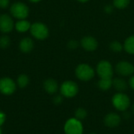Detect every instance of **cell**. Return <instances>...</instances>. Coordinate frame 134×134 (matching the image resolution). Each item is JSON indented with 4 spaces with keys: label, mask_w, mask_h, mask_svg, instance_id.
<instances>
[{
    "label": "cell",
    "mask_w": 134,
    "mask_h": 134,
    "mask_svg": "<svg viewBox=\"0 0 134 134\" xmlns=\"http://www.w3.org/2000/svg\"><path fill=\"white\" fill-rule=\"evenodd\" d=\"M10 13L13 17L18 20H24L28 16L29 9L26 4L18 2L10 6Z\"/></svg>",
    "instance_id": "obj_1"
},
{
    "label": "cell",
    "mask_w": 134,
    "mask_h": 134,
    "mask_svg": "<svg viewBox=\"0 0 134 134\" xmlns=\"http://www.w3.org/2000/svg\"><path fill=\"white\" fill-rule=\"evenodd\" d=\"M112 104L117 110L125 111L130 105V100L126 94L123 93H118L113 96Z\"/></svg>",
    "instance_id": "obj_2"
},
{
    "label": "cell",
    "mask_w": 134,
    "mask_h": 134,
    "mask_svg": "<svg viewBox=\"0 0 134 134\" xmlns=\"http://www.w3.org/2000/svg\"><path fill=\"white\" fill-rule=\"evenodd\" d=\"M30 31L32 36L38 40L46 39L49 35V29L47 26L41 22L32 24L30 28Z\"/></svg>",
    "instance_id": "obj_3"
},
{
    "label": "cell",
    "mask_w": 134,
    "mask_h": 134,
    "mask_svg": "<svg viewBox=\"0 0 134 134\" xmlns=\"http://www.w3.org/2000/svg\"><path fill=\"white\" fill-rule=\"evenodd\" d=\"M76 77L82 81L91 80L95 75L94 70L88 64H79L75 69Z\"/></svg>",
    "instance_id": "obj_4"
},
{
    "label": "cell",
    "mask_w": 134,
    "mask_h": 134,
    "mask_svg": "<svg viewBox=\"0 0 134 134\" xmlns=\"http://www.w3.org/2000/svg\"><path fill=\"white\" fill-rule=\"evenodd\" d=\"M64 132L66 134H82L83 126L80 120L75 118L70 119L64 125Z\"/></svg>",
    "instance_id": "obj_5"
},
{
    "label": "cell",
    "mask_w": 134,
    "mask_h": 134,
    "mask_svg": "<svg viewBox=\"0 0 134 134\" xmlns=\"http://www.w3.org/2000/svg\"><path fill=\"white\" fill-rule=\"evenodd\" d=\"M79 92L78 85L73 81H66L60 86L61 94L68 98L74 97Z\"/></svg>",
    "instance_id": "obj_6"
},
{
    "label": "cell",
    "mask_w": 134,
    "mask_h": 134,
    "mask_svg": "<svg viewBox=\"0 0 134 134\" xmlns=\"http://www.w3.org/2000/svg\"><path fill=\"white\" fill-rule=\"evenodd\" d=\"M97 71L100 79H111L113 76L112 65L107 60H102L98 64Z\"/></svg>",
    "instance_id": "obj_7"
},
{
    "label": "cell",
    "mask_w": 134,
    "mask_h": 134,
    "mask_svg": "<svg viewBox=\"0 0 134 134\" xmlns=\"http://www.w3.org/2000/svg\"><path fill=\"white\" fill-rule=\"evenodd\" d=\"M16 83L10 78H2L0 79V92L5 95H11L16 90Z\"/></svg>",
    "instance_id": "obj_8"
},
{
    "label": "cell",
    "mask_w": 134,
    "mask_h": 134,
    "mask_svg": "<svg viewBox=\"0 0 134 134\" xmlns=\"http://www.w3.org/2000/svg\"><path fill=\"white\" fill-rule=\"evenodd\" d=\"M14 27L12 17L8 14L0 15V31L3 33L10 32Z\"/></svg>",
    "instance_id": "obj_9"
},
{
    "label": "cell",
    "mask_w": 134,
    "mask_h": 134,
    "mask_svg": "<svg viewBox=\"0 0 134 134\" xmlns=\"http://www.w3.org/2000/svg\"><path fill=\"white\" fill-rule=\"evenodd\" d=\"M117 72L122 76H129L134 73V66L127 61H121L116 66Z\"/></svg>",
    "instance_id": "obj_10"
},
{
    "label": "cell",
    "mask_w": 134,
    "mask_h": 134,
    "mask_svg": "<svg viewBox=\"0 0 134 134\" xmlns=\"http://www.w3.org/2000/svg\"><path fill=\"white\" fill-rule=\"evenodd\" d=\"M121 122V117L116 113H109L104 117V124L109 128L117 127Z\"/></svg>",
    "instance_id": "obj_11"
},
{
    "label": "cell",
    "mask_w": 134,
    "mask_h": 134,
    "mask_svg": "<svg viewBox=\"0 0 134 134\" xmlns=\"http://www.w3.org/2000/svg\"><path fill=\"white\" fill-rule=\"evenodd\" d=\"M82 46L87 51H93L97 48L98 42L92 36L84 37L81 41Z\"/></svg>",
    "instance_id": "obj_12"
},
{
    "label": "cell",
    "mask_w": 134,
    "mask_h": 134,
    "mask_svg": "<svg viewBox=\"0 0 134 134\" xmlns=\"http://www.w3.org/2000/svg\"><path fill=\"white\" fill-rule=\"evenodd\" d=\"M19 47L21 52L24 53H28L31 52L34 48V42L31 38H24L20 42Z\"/></svg>",
    "instance_id": "obj_13"
},
{
    "label": "cell",
    "mask_w": 134,
    "mask_h": 134,
    "mask_svg": "<svg viewBox=\"0 0 134 134\" xmlns=\"http://www.w3.org/2000/svg\"><path fill=\"white\" fill-rule=\"evenodd\" d=\"M44 89L45 90L49 93V94H53L55 93L57 90H58V84L56 80L53 79H48L44 82Z\"/></svg>",
    "instance_id": "obj_14"
},
{
    "label": "cell",
    "mask_w": 134,
    "mask_h": 134,
    "mask_svg": "<svg viewBox=\"0 0 134 134\" xmlns=\"http://www.w3.org/2000/svg\"><path fill=\"white\" fill-rule=\"evenodd\" d=\"M31 23L27 20H26L25 19L24 20H19L15 24H14V27H15V29L20 32V33H24V32H26L27 31H30V28H31Z\"/></svg>",
    "instance_id": "obj_15"
},
{
    "label": "cell",
    "mask_w": 134,
    "mask_h": 134,
    "mask_svg": "<svg viewBox=\"0 0 134 134\" xmlns=\"http://www.w3.org/2000/svg\"><path fill=\"white\" fill-rule=\"evenodd\" d=\"M112 86H114L115 89L118 90L119 93H122L127 89V83L124 79L116 78L112 80Z\"/></svg>",
    "instance_id": "obj_16"
},
{
    "label": "cell",
    "mask_w": 134,
    "mask_h": 134,
    "mask_svg": "<svg viewBox=\"0 0 134 134\" xmlns=\"http://www.w3.org/2000/svg\"><path fill=\"white\" fill-rule=\"evenodd\" d=\"M124 49L127 53L134 54V35L129 37L126 40L124 43Z\"/></svg>",
    "instance_id": "obj_17"
},
{
    "label": "cell",
    "mask_w": 134,
    "mask_h": 134,
    "mask_svg": "<svg viewBox=\"0 0 134 134\" xmlns=\"http://www.w3.org/2000/svg\"><path fill=\"white\" fill-rule=\"evenodd\" d=\"M112 86L111 79H100L98 82V87L101 90H108Z\"/></svg>",
    "instance_id": "obj_18"
},
{
    "label": "cell",
    "mask_w": 134,
    "mask_h": 134,
    "mask_svg": "<svg viewBox=\"0 0 134 134\" xmlns=\"http://www.w3.org/2000/svg\"><path fill=\"white\" fill-rule=\"evenodd\" d=\"M16 82H17V85H18L19 87L24 88L29 83V78L27 77V75H26L24 74H22V75L18 76Z\"/></svg>",
    "instance_id": "obj_19"
},
{
    "label": "cell",
    "mask_w": 134,
    "mask_h": 134,
    "mask_svg": "<svg viewBox=\"0 0 134 134\" xmlns=\"http://www.w3.org/2000/svg\"><path fill=\"white\" fill-rule=\"evenodd\" d=\"M75 119H79V120H82V119H85L87 116V111L86 109L82 108H79L78 109L75 110Z\"/></svg>",
    "instance_id": "obj_20"
},
{
    "label": "cell",
    "mask_w": 134,
    "mask_h": 134,
    "mask_svg": "<svg viewBox=\"0 0 134 134\" xmlns=\"http://www.w3.org/2000/svg\"><path fill=\"white\" fill-rule=\"evenodd\" d=\"M11 42V40L9 36L7 35H2L0 37V47L2 49H6L9 46Z\"/></svg>",
    "instance_id": "obj_21"
},
{
    "label": "cell",
    "mask_w": 134,
    "mask_h": 134,
    "mask_svg": "<svg viewBox=\"0 0 134 134\" xmlns=\"http://www.w3.org/2000/svg\"><path fill=\"white\" fill-rule=\"evenodd\" d=\"M113 3H114V5L116 8H118V9H124L129 5L130 0H114Z\"/></svg>",
    "instance_id": "obj_22"
},
{
    "label": "cell",
    "mask_w": 134,
    "mask_h": 134,
    "mask_svg": "<svg viewBox=\"0 0 134 134\" xmlns=\"http://www.w3.org/2000/svg\"><path fill=\"white\" fill-rule=\"evenodd\" d=\"M110 48L112 51L115 52V53H119V52H121L122 49V44L119 42H117V41H114L111 43L110 45Z\"/></svg>",
    "instance_id": "obj_23"
},
{
    "label": "cell",
    "mask_w": 134,
    "mask_h": 134,
    "mask_svg": "<svg viewBox=\"0 0 134 134\" xmlns=\"http://www.w3.org/2000/svg\"><path fill=\"white\" fill-rule=\"evenodd\" d=\"M9 5V0H0V8L5 9Z\"/></svg>",
    "instance_id": "obj_24"
},
{
    "label": "cell",
    "mask_w": 134,
    "mask_h": 134,
    "mask_svg": "<svg viewBox=\"0 0 134 134\" xmlns=\"http://www.w3.org/2000/svg\"><path fill=\"white\" fill-rule=\"evenodd\" d=\"M53 101H54V103H55L56 104H61V103H62V101H63V98H62V97H61V96H57V97H54Z\"/></svg>",
    "instance_id": "obj_25"
},
{
    "label": "cell",
    "mask_w": 134,
    "mask_h": 134,
    "mask_svg": "<svg viewBox=\"0 0 134 134\" xmlns=\"http://www.w3.org/2000/svg\"><path fill=\"white\" fill-rule=\"evenodd\" d=\"M5 121V115L3 112L0 111V126L3 125Z\"/></svg>",
    "instance_id": "obj_26"
},
{
    "label": "cell",
    "mask_w": 134,
    "mask_h": 134,
    "mask_svg": "<svg viewBox=\"0 0 134 134\" xmlns=\"http://www.w3.org/2000/svg\"><path fill=\"white\" fill-rule=\"evenodd\" d=\"M68 46H69V47L71 49H75L78 46V42L76 41H75V40H72V41H71L69 42Z\"/></svg>",
    "instance_id": "obj_27"
},
{
    "label": "cell",
    "mask_w": 134,
    "mask_h": 134,
    "mask_svg": "<svg viewBox=\"0 0 134 134\" xmlns=\"http://www.w3.org/2000/svg\"><path fill=\"white\" fill-rule=\"evenodd\" d=\"M130 86L133 90H134V75L132 76L131 79H130Z\"/></svg>",
    "instance_id": "obj_28"
},
{
    "label": "cell",
    "mask_w": 134,
    "mask_h": 134,
    "mask_svg": "<svg viewBox=\"0 0 134 134\" xmlns=\"http://www.w3.org/2000/svg\"><path fill=\"white\" fill-rule=\"evenodd\" d=\"M105 11L107 12V13H111V12H112V6L111 5H107L106 7H105Z\"/></svg>",
    "instance_id": "obj_29"
},
{
    "label": "cell",
    "mask_w": 134,
    "mask_h": 134,
    "mask_svg": "<svg viewBox=\"0 0 134 134\" xmlns=\"http://www.w3.org/2000/svg\"><path fill=\"white\" fill-rule=\"evenodd\" d=\"M30 2H34V3H35V2H40L41 0H29Z\"/></svg>",
    "instance_id": "obj_30"
},
{
    "label": "cell",
    "mask_w": 134,
    "mask_h": 134,
    "mask_svg": "<svg viewBox=\"0 0 134 134\" xmlns=\"http://www.w3.org/2000/svg\"><path fill=\"white\" fill-rule=\"evenodd\" d=\"M79 1L82 2H87V1H89V0H79Z\"/></svg>",
    "instance_id": "obj_31"
},
{
    "label": "cell",
    "mask_w": 134,
    "mask_h": 134,
    "mask_svg": "<svg viewBox=\"0 0 134 134\" xmlns=\"http://www.w3.org/2000/svg\"><path fill=\"white\" fill-rule=\"evenodd\" d=\"M132 110H133V112L134 114V104L133 105V107H132Z\"/></svg>",
    "instance_id": "obj_32"
},
{
    "label": "cell",
    "mask_w": 134,
    "mask_h": 134,
    "mask_svg": "<svg viewBox=\"0 0 134 134\" xmlns=\"http://www.w3.org/2000/svg\"><path fill=\"white\" fill-rule=\"evenodd\" d=\"M0 134H2V131H1V130H0Z\"/></svg>",
    "instance_id": "obj_33"
},
{
    "label": "cell",
    "mask_w": 134,
    "mask_h": 134,
    "mask_svg": "<svg viewBox=\"0 0 134 134\" xmlns=\"http://www.w3.org/2000/svg\"><path fill=\"white\" fill-rule=\"evenodd\" d=\"M90 134H95V133H90Z\"/></svg>",
    "instance_id": "obj_34"
}]
</instances>
